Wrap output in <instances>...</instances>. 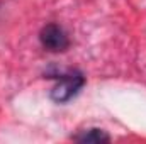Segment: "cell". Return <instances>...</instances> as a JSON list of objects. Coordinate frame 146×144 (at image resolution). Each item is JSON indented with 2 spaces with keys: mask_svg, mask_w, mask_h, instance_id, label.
<instances>
[{
  "mask_svg": "<svg viewBox=\"0 0 146 144\" xmlns=\"http://www.w3.org/2000/svg\"><path fill=\"white\" fill-rule=\"evenodd\" d=\"M73 139L78 141V143H109L110 136L106 132V131H102V129L92 127V129H85V131H82V132L76 134Z\"/></svg>",
  "mask_w": 146,
  "mask_h": 144,
  "instance_id": "3957f363",
  "label": "cell"
},
{
  "mask_svg": "<svg viewBox=\"0 0 146 144\" xmlns=\"http://www.w3.org/2000/svg\"><path fill=\"white\" fill-rule=\"evenodd\" d=\"M41 46L49 53H63L70 48V39L66 31L58 24H48L39 32Z\"/></svg>",
  "mask_w": 146,
  "mask_h": 144,
  "instance_id": "7a4b0ae2",
  "label": "cell"
},
{
  "mask_svg": "<svg viewBox=\"0 0 146 144\" xmlns=\"http://www.w3.org/2000/svg\"><path fill=\"white\" fill-rule=\"evenodd\" d=\"M54 80V87L51 88V98L58 104H65L82 90L85 85V78L80 71H61L56 75H49Z\"/></svg>",
  "mask_w": 146,
  "mask_h": 144,
  "instance_id": "6da1fadb",
  "label": "cell"
}]
</instances>
